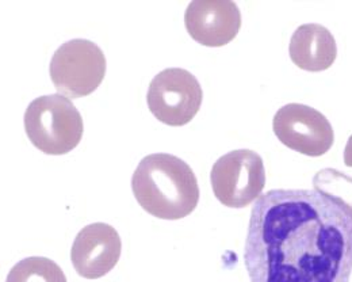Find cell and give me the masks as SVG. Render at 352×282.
<instances>
[{"label":"cell","instance_id":"cell-1","mask_svg":"<svg viewBox=\"0 0 352 282\" xmlns=\"http://www.w3.org/2000/svg\"><path fill=\"white\" fill-rule=\"evenodd\" d=\"M244 266L251 282H350L351 204L317 188L267 191L251 210Z\"/></svg>","mask_w":352,"mask_h":282},{"label":"cell","instance_id":"cell-2","mask_svg":"<svg viewBox=\"0 0 352 282\" xmlns=\"http://www.w3.org/2000/svg\"><path fill=\"white\" fill-rule=\"evenodd\" d=\"M132 190L140 206L162 220L187 217L199 202L198 180L192 169L170 153L145 156L133 174Z\"/></svg>","mask_w":352,"mask_h":282},{"label":"cell","instance_id":"cell-3","mask_svg":"<svg viewBox=\"0 0 352 282\" xmlns=\"http://www.w3.org/2000/svg\"><path fill=\"white\" fill-rule=\"evenodd\" d=\"M25 131L32 144L46 155H65L83 138V118L64 95L36 98L25 111Z\"/></svg>","mask_w":352,"mask_h":282},{"label":"cell","instance_id":"cell-4","mask_svg":"<svg viewBox=\"0 0 352 282\" xmlns=\"http://www.w3.org/2000/svg\"><path fill=\"white\" fill-rule=\"evenodd\" d=\"M50 79L58 91L71 99L92 94L106 75V57L95 43L75 39L58 47L49 65Z\"/></svg>","mask_w":352,"mask_h":282},{"label":"cell","instance_id":"cell-5","mask_svg":"<svg viewBox=\"0 0 352 282\" xmlns=\"http://www.w3.org/2000/svg\"><path fill=\"white\" fill-rule=\"evenodd\" d=\"M210 182L223 206L245 208L262 195L265 186L263 159L251 149L228 152L214 163Z\"/></svg>","mask_w":352,"mask_h":282},{"label":"cell","instance_id":"cell-6","mask_svg":"<svg viewBox=\"0 0 352 282\" xmlns=\"http://www.w3.org/2000/svg\"><path fill=\"white\" fill-rule=\"evenodd\" d=\"M202 99L198 79L183 68H167L159 72L146 94L151 113L170 127L187 125L199 111Z\"/></svg>","mask_w":352,"mask_h":282},{"label":"cell","instance_id":"cell-7","mask_svg":"<svg viewBox=\"0 0 352 282\" xmlns=\"http://www.w3.org/2000/svg\"><path fill=\"white\" fill-rule=\"evenodd\" d=\"M272 129L283 145L311 158L325 155L335 141L333 128L327 117L301 103L282 106L274 116Z\"/></svg>","mask_w":352,"mask_h":282},{"label":"cell","instance_id":"cell-8","mask_svg":"<svg viewBox=\"0 0 352 282\" xmlns=\"http://www.w3.org/2000/svg\"><path fill=\"white\" fill-rule=\"evenodd\" d=\"M184 25L198 44L223 47L239 34L241 12L230 0H194L186 8Z\"/></svg>","mask_w":352,"mask_h":282},{"label":"cell","instance_id":"cell-9","mask_svg":"<svg viewBox=\"0 0 352 282\" xmlns=\"http://www.w3.org/2000/svg\"><path fill=\"white\" fill-rule=\"evenodd\" d=\"M121 252L122 241L117 230L104 223H94L75 237L71 261L80 277L98 280L116 268Z\"/></svg>","mask_w":352,"mask_h":282},{"label":"cell","instance_id":"cell-10","mask_svg":"<svg viewBox=\"0 0 352 282\" xmlns=\"http://www.w3.org/2000/svg\"><path fill=\"white\" fill-rule=\"evenodd\" d=\"M289 53L298 68L308 72H321L333 65L338 57V45L327 28L318 23H307L293 33Z\"/></svg>","mask_w":352,"mask_h":282},{"label":"cell","instance_id":"cell-11","mask_svg":"<svg viewBox=\"0 0 352 282\" xmlns=\"http://www.w3.org/2000/svg\"><path fill=\"white\" fill-rule=\"evenodd\" d=\"M6 282H68L63 269L49 258L30 257L19 261Z\"/></svg>","mask_w":352,"mask_h":282},{"label":"cell","instance_id":"cell-12","mask_svg":"<svg viewBox=\"0 0 352 282\" xmlns=\"http://www.w3.org/2000/svg\"><path fill=\"white\" fill-rule=\"evenodd\" d=\"M344 164L352 169V135L349 138L346 149H344Z\"/></svg>","mask_w":352,"mask_h":282}]
</instances>
